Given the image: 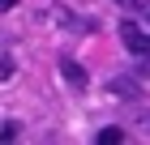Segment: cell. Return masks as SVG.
I'll return each mask as SVG.
<instances>
[{
    "label": "cell",
    "mask_w": 150,
    "mask_h": 145,
    "mask_svg": "<svg viewBox=\"0 0 150 145\" xmlns=\"http://www.w3.org/2000/svg\"><path fill=\"white\" fill-rule=\"evenodd\" d=\"M120 43H125L133 56H146V60H150V34H142L133 22H125V26H120Z\"/></svg>",
    "instance_id": "6da1fadb"
},
{
    "label": "cell",
    "mask_w": 150,
    "mask_h": 145,
    "mask_svg": "<svg viewBox=\"0 0 150 145\" xmlns=\"http://www.w3.org/2000/svg\"><path fill=\"white\" fill-rule=\"evenodd\" d=\"M60 73H64V81H69L73 90H86V85H90V73H86L73 56H60Z\"/></svg>",
    "instance_id": "7a4b0ae2"
},
{
    "label": "cell",
    "mask_w": 150,
    "mask_h": 145,
    "mask_svg": "<svg viewBox=\"0 0 150 145\" xmlns=\"http://www.w3.org/2000/svg\"><path fill=\"white\" fill-rule=\"evenodd\" d=\"M99 141H103V145H120V141H125V132H120V128H103Z\"/></svg>",
    "instance_id": "3957f363"
},
{
    "label": "cell",
    "mask_w": 150,
    "mask_h": 145,
    "mask_svg": "<svg viewBox=\"0 0 150 145\" xmlns=\"http://www.w3.org/2000/svg\"><path fill=\"white\" fill-rule=\"evenodd\" d=\"M116 94H129V98H133V94H137V85H133V81H129V77H116Z\"/></svg>",
    "instance_id": "277c9868"
},
{
    "label": "cell",
    "mask_w": 150,
    "mask_h": 145,
    "mask_svg": "<svg viewBox=\"0 0 150 145\" xmlns=\"http://www.w3.org/2000/svg\"><path fill=\"white\" fill-rule=\"evenodd\" d=\"M9 73H13V64H9V60H0V81L9 77Z\"/></svg>",
    "instance_id": "5b68a950"
},
{
    "label": "cell",
    "mask_w": 150,
    "mask_h": 145,
    "mask_svg": "<svg viewBox=\"0 0 150 145\" xmlns=\"http://www.w3.org/2000/svg\"><path fill=\"white\" fill-rule=\"evenodd\" d=\"M13 4H17V0H0V13H9V9H13Z\"/></svg>",
    "instance_id": "8992f818"
},
{
    "label": "cell",
    "mask_w": 150,
    "mask_h": 145,
    "mask_svg": "<svg viewBox=\"0 0 150 145\" xmlns=\"http://www.w3.org/2000/svg\"><path fill=\"white\" fill-rule=\"evenodd\" d=\"M120 4H125V9H142V0H120Z\"/></svg>",
    "instance_id": "52a82bcc"
}]
</instances>
